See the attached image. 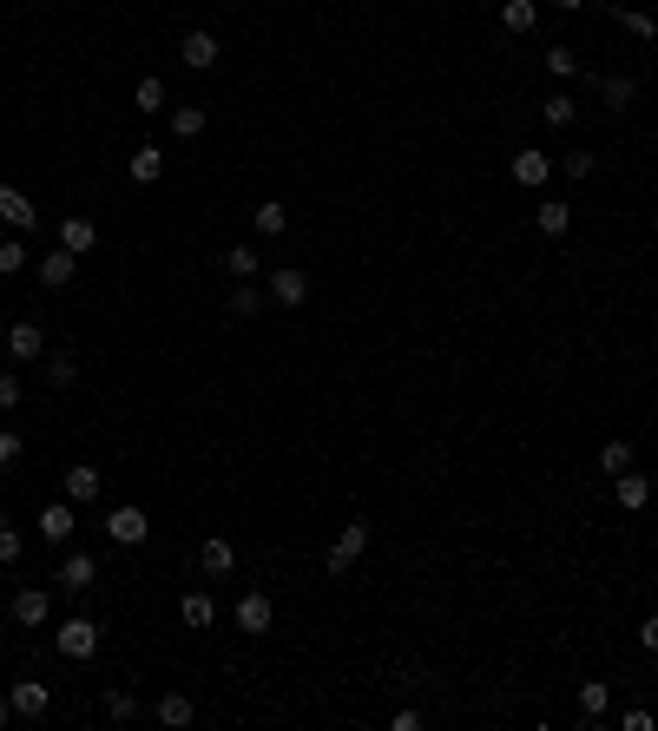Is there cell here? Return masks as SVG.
Returning a JSON list of instances; mask_svg holds the SVG:
<instances>
[{
	"instance_id": "e0dca14e",
	"label": "cell",
	"mask_w": 658,
	"mask_h": 731,
	"mask_svg": "<svg viewBox=\"0 0 658 731\" xmlns=\"http://www.w3.org/2000/svg\"><path fill=\"white\" fill-rule=\"evenodd\" d=\"M93 244H99V224H93V218H60V251L86 257Z\"/></svg>"
},
{
	"instance_id": "4316f807",
	"label": "cell",
	"mask_w": 658,
	"mask_h": 731,
	"mask_svg": "<svg viewBox=\"0 0 658 731\" xmlns=\"http://www.w3.org/2000/svg\"><path fill=\"white\" fill-rule=\"evenodd\" d=\"M251 224H257V238H283V224H290V211H283L277 198H270V205H257V211H251Z\"/></svg>"
},
{
	"instance_id": "cb8c5ba5",
	"label": "cell",
	"mask_w": 658,
	"mask_h": 731,
	"mask_svg": "<svg viewBox=\"0 0 658 731\" xmlns=\"http://www.w3.org/2000/svg\"><path fill=\"white\" fill-rule=\"evenodd\" d=\"M645 501H652V475H632V468H626V475H619V508L639 514Z\"/></svg>"
},
{
	"instance_id": "9c48e42d",
	"label": "cell",
	"mask_w": 658,
	"mask_h": 731,
	"mask_svg": "<svg viewBox=\"0 0 658 731\" xmlns=\"http://www.w3.org/2000/svg\"><path fill=\"white\" fill-rule=\"evenodd\" d=\"M73 271H79V257H73V251H60V244H53V251L40 257V264H33V277H40L47 290H66V284H73Z\"/></svg>"
},
{
	"instance_id": "4fadbf2b",
	"label": "cell",
	"mask_w": 658,
	"mask_h": 731,
	"mask_svg": "<svg viewBox=\"0 0 658 731\" xmlns=\"http://www.w3.org/2000/svg\"><path fill=\"white\" fill-rule=\"evenodd\" d=\"M237 567V547L224 541V534H211V541L198 547V573H211V580H224V573Z\"/></svg>"
},
{
	"instance_id": "2e32d148",
	"label": "cell",
	"mask_w": 658,
	"mask_h": 731,
	"mask_svg": "<svg viewBox=\"0 0 658 731\" xmlns=\"http://www.w3.org/2000/svg\"><path fill=\"white\" fill-rule=\"evenodd\" d=\"M632 99H639V80H632V73L599 80V106H606V112H632Z\"/></svg>"
},
{
	"instance_id": "603a6c76",
	"label": "cell",
	"mask_w": 658,
	"mask_h": 731,
	"mask_svg": "<svg viewBox=\"0 0 658 731\" xmlns=\"http://www.w3.org/2000/svg\"><path fill=\"white\" fill-rule=\"evenodd\" d=\"M152 712H158V725H172V731H178V725H191V718H198V705H191L185 692H165Z\"/></svg>"
},
{
	"instance_id": "1f68e13d",
	"label": "cell",
	"mask_w": 658,
	"mask_h": 731,
	"mask_svg": "<svg viewBox=\"0 0 658 731\" xmlns=\"http://www.w3.org/2000/svg\"><path fill=\"white\" fill-rule=\"evenodd\" d=\"M573 224V205H540V238H566Z\"/></svg>"
},
{
	"instance_id": "30bf717a",
	"label": "cell",
	"mask_w": 658,
	"mask_h": 731,
	"mask_svg": "<svg viewBox=\"0 0 658 731\" xmlns=\"http://www.w3.org/2000/svg\"><path fill=\"white\" fill-rule=\"evenodd\" d=\"M79 534V514H73V501H53L47 514H40V541H53V547H66Z\"/></svg>"
},
{
	"instance_id": "7c38bea8",
	"label": "cell",
	"mask_w": 658,
	"mask_h": 731,
	"mask_svg": "<svg viewBox=\"0 0 658 731\" xmlns=\"http://www.w3.org/2000/svg\"><path fill=\"white\" fill-rule=\"evenodd\" d=\"M99 488H106V475H99L93 461H73V468H66V501H99Z\"/></svg>"
},
{
	"instance_id": "484cf974",
	"label": "cell",
	"mask_w": 658,
	"mask_h": 731,
	"mask_svg": "<svg viewBox=\"0 0 658 731\" xmlns=\"http://www.w3.org/2000/svg\"><path fill=\"white\" fill-rule=\"evenodd\" d=\"M264 303H270V290H257V284H237V290H231V317H237V323H251L257 310H264Z\"/></svg>"
},
{
	"instance_id": "ab89813d",
	"label": "cell",
	"mask_w": 658,
	"mask_h": 731,
	"mask_svg": "<svg viewBox=\"0 0 658 731\" xmlns=\"http://www.w3.org/2000/svg\"><path fill=\"white\" fill-rule=\"evenodd\" d=\"M593 152H566V178H593Z\"/></svg>"
},
{
	"instance_id": "74e56055",
	"label": "cell",
	"mask_w": 658,
	"mask_h": 731,
	"mask_svg": "<svg viewBox=\"0 0 658 731\" xmlns=\"http://www.w3.org/2000/svg\"><path fill=\"white\" fill-rule=\"evenodd\" d=\"M580 712H586V718L606 712V685H580Z\"/></svg>"
},
{
	"instance_id": "f1b7e54d",
	"label": "cell",
	"mask_w": 658,
	"mask_h": 731,
	"mask_svg": "<svg viewBox=\"0 0 658 731\" xmlns=\"http://www.w3.org/2000/svg\"><path fill=\"white\" fill-rule=\"evenodd\" d=\"M172 132L178 139H204V106H172Z\"/></svg>"
},
{
	"instance_id": "7bdbcfd3",
	"label": "cell",
	"mask_w": 658,
	"mask_h": 731,
	"mask_svg": "<svg viewBox=\"0 0 658 731\" xmlns=\"http://www.w3.org/2000/svg\"><path fill=\"white\" fill-rule=\"evenodd\" d=\"M639 646H645V652H652V659H658V613H652V620L639 626Z\"/></svg>"
},
{
	"instance_id": "d4e9b609",
	"label": "cell",
	"mask_w": 658,
	"mask_h": 731,
	"mask_svg": "<svg viewBox=\"0 0 658 731\" xmlns=\"http://www.w3.org/2000/svg\"><path fill=\"white\" fill-rule=\"evenodd\" d=\"M224 271H231V277H237V284H251V277H257V271H264V257H257V251H251V244H231V251H224Z\"/></svg>"
},
{
	"instance_id": "d590c367",
	"label": "cell",
	"mask_w": 658,
	"mask_h": 731,
	"mask_svg": "<svg viewBox=\"0 0 658 731\" xmlns=\"http://www.w3.org/2000/svg\"><path fill=\"white\" fill-rule=\"evenodd\" d=\"M20 547H27V541H20V527L0 521V567H20Z\"/></svg>"
},
{
	"instance_id": "f6af8a7d",
	"label": "cell",
	"mask_w": 658,
	"mask_h": 731,
	"mask_svg": "<svg viewBox=\"0 0 658 731\" xmlns=\"http://www.w3.org/2000/svg\"><path fill=\"white\" fill-rule=\"evenodd\" d=\"M553 7H560V14H580V7H586V0H553Z\"/></svg>"
},
{
	"instance_id": "83f0119b",
	"label": "cell",
	"mask_w": 658,
	"mask_h": 731,
	"mask_svg": "<svg viewBox=\"0 0 658 731\" xmlns=\"http://www.w3.org/2000/svg\"><path fill=\"white\" fill-rule=\"evenodd\" d=\"M178 620H185V626H211V620H218V606H211V593H185V606H178Z\"/></svg>"
},
{
	"instance_id": "277c9868",
	"label": "cell",
	"mask_w": 658,
	"mask_h": 731,
	"mask_svg": "<svg viewBox=\"0 0 658 731\" xmlns=\"http://www.w3.org/2000/svg\"><path fill=\"white\" fill-rule=\"evenodd\" d=\"M7 356H14V363H40V356H47V330L33 317H14L7 323Z\"/></svg>"
},
{
	"instance_id": "8fae6325",
	"label": "cell",
	"mask_w": 658,
	"mask_h": 731,
	"mask_svg": "<svg viewBox=\"0 0 658 731\" xmlns=\"http://www.w3.org/2000/svg\"><path fill=\"white\" fill-rule=\"evenodd\" d=\"M47 613H53V593L47 587H20L14 593V626H47Z\"/></svg>"
},
{
	"instance_id": "836d02e7",
	"label": "cell",
	"mask_w": 658,
	"mask_h": 731,
	"mask_svg": "<svg viewBox=\"0 0 658 731\" xmlns=\"http://www.w3.org/2000/svg\"><path fill=\"white\" fill-rule=\"evenodd\" d=\"M132 106H139V112H172V106H165V80H139Z\"/></svg>"
},
{
	"instance_id": "ac0fdd59",
	"label": "cell",
	"mask_w": 658,
	"mask_h": 731,
	"mask_svg": "<svg viewBox=\"0 0 658 731\" xmlns=\"http://www.w3.org/2000/svg\"><path fill=\"white\" fill-rule=\"evenodd\" d=\"M40 369H47V389H73V382H79V356L73 350H47V356H40Z\"/></svg>"
},
{
	"instance_id": "5b68a950",
	"label": "cell",
	"mask_w": 658,
	"mask_h": 731,
	"mask_svg": "<svg viewBox=\"0 0 658 731\" xmlns=\"http://www.w3.org/2000/svg\"><path fill=\"white\" fill-rule=\"evenodd\" d=\"M264 290H270V303H277V310H297V303L310 297V271H297V264H277Z\"/></svg>"
},
{
	"instance_id": "4dcf8cb0",
	"label": "cell",
	"mask_w": 658,
	"mask_h": 731,
	"mask_svg": "<svg viewBox=\"0 0 658 731\" xmlns=\"http://www.w3.org/2000/svg\"><path fill=\"white\" fill-rule=\"evenodd\" d=\"M632 468V442H606L599 448V475H626Z\"/></svg>"
},
{
	"instance_id": "f546056e",
	"label": "cell",
	"mask_w": 658,
	"mask_h": 731,
	"mask_svg": "<svg viewBox=\"0 0 658 731\" xmlns=\"http://www.w3.org/2000/svg\"><path fill=\"white\" fill-rule=\"evenodd\" d=\"M27 264H33V257H27V244H20V231H14V238L0 244V277H20Z\"/></svg>"
},
{
	"instance_id": "6da1fadb",
	"label": "cell",
	"mask_w": 658,
	"mask_h": 731,
	"mask_svg": "<svg viewBox=\"0 0 658 731\" xmlns=\"http://www.w3.org/2000/svg\"><path fill=\"white\" fill-rule=\"evenodd\" d=\"M53 652H60V659H93V652H99V620H86V613H66L60 633H53Z\"/></svg>"
},
{
	"instance_id": "9a60e30c",
	"label": "cell",
	"mask_w": 658,
	"mask_h": 731,
	"mask_svg": "<svg viewBox=\"0 0 658 731\" xmlns=\"http://www.w3.org/2000/svg\"><path fill=\"white\" fill-rule=\"evenodd\" d=\"M547 178H553V159L540 152V145L514 152V185H547Z\"/></svg>"
},
{
	"instance_id": "5bb4252c",
	"label": "cell",
	"mask_w": 658,
	"mask_h": 731,
	"mask_svg": "<svg viewBox=\"0 0 658 731\" xmlns=\"http://www.w3.org/2000/svg\"><path fill=\"white\" fill-rule=\"evenodd\" d=\"M53 580H60L66 593H86V587L99 580V560H93V554H66V567L53 573Z\"/></svg>"
},
{
	"instance_id": "ee69618b",
	"label": "cell",
	"mask_w": 658,
	"mask_h": 731,
	"mask_svg": "<svg viewBox=\"0 0 658 731\" xmlns=\"http://www.w3.org/2000/svg\"><path fill=\"white\" fill-rule=\"evenodd\" d=\"M14 725V699H7V692H0V731Z\"/></svg>"
},
{
	"instance_id": "44dd1931",
	"label": "cell",
	"mask_w": 658,
	"mask_h": 731,
	"mask_svg": "<svg viewBox=\"0 0 658 731\" xmlns=\"http://www.w3.org/2000/svg\"><path fill=\"white\" fill-rule=\"evenodd\" d=\"M540 119H547L553 132H566L573 119H580V99H573V93H553V99H540Z\"/></svg>"
},
{
	"instance_id": "f35d334b",
	"label": "cell",
	"mask_w": 658,
	"mask_h": 731,
	"mask_svg": "<svg viewBox=\"0 0 658 731\" xmlns=\"http://www.w3.org/2000/svg\"><path fill=\"white\" fill-rule=\"evenodd\" d=\"M0 409H20V376L14 369H0Z\"/></svg>"
},
{
	"instance_id": "ffe728a7",
	"label": "cell",
	"mask_w": 658,
	"mask_h": 731,
	"mask_svg": "<svg viewBox=\"0 0 658 731\" xmlns=\"http://www.w3.org/2000/svg\"><path fill=\"white\" fill-rule=\"evenodd\" d=\"M501 27L507 33H533L540 27V0H501Z\"/></svg>"
},
{
	"instance_id": "60d3db41",
	"label": "cell",
	"mask_w": 658,
	"mask_h": 731,
	"mask_svg": "<svg viewBox=\"0 0 658 731\" xmlns=\"http://www.w3.org/2000/svg\"><path fill=\"white\" fill-rule=\"evenodd\" d=\"M20 461V429H0V468H14Z\"/></svg>"
},
{
	"instance_id": "7402d4cb",
	"label": "cell",
	"mask_w": 658,
	"mask_h": 731,
	"mask_svg": "<svg viewBox=\"0 0 658 731\" xmlns=\"http://www.w3.org/2000/svg\"><path fill=\"white\" fill-rule=\"evenodd\" d=\"M132 178H139V185H158V178H165V145H139V152H132Z\"/></svg>"
},
{
	"instance_id": "b9f144b4",
	"label": "cell",
	"mask_w": 658,
	"mask_h": 731,
	"mask_svg": "<svg viewBox=\"0 0 658 731\" xmlns=\"http://www.w3.org/2000/svg\"><path fill=\"white\" fill-rule=\"evenodd\" d=\"M619 725H626V731H652V725H658V718H652V712H645V705H632V712H626V718H619Z\"/></svg>"
},
{
	"instance_id": "8d00e7d4",
	"label": "cell",
	"mask_w": 658,
	"mask_h": 731,
	"mask_svg": "<svg viewBox=\"0 0 658 731\" xmlns=\"http://www.w3.org/2000/svg\"><path fill=\"white\" fill-rule=\"evenodd\" d=\"M547 73L573 80V73H580V53H573V47H547Z\"/></svg>"
},
{
	"instance_id": "d6986e66",
	"label": "cell",
	"mask_w": 658,
	"mask_h": 731,
	"mask_svg": "<svg viewBox=\"0 0 658 731\" xmlns=\"http://www.w3.org/2000/svg\"><path fill=\"white\" fill-rule=\"evenodd\" d=\"M0 218L14 224V231H33V198L20 185H0Z\"/></svg>"
},
{
	"instance_id": "d6a6232c",
	"label": "cell",
	"mask_w": 658,
	"mask_h": 731,
	"mask_svg": "<svg viewBox=\"0 0 658 731\" xmlns=\"http://www.w3.org/2000/svg\"><path fill=\"white\" fill-rule=\"evenodd\" d=\"M619 27H626V33H639V40H658V20L645 14V7H619Z\"/></svg>"
},
{
	"instance_id": "7a4b0ae2",
	"label": "cell",
	"mask_w": 658,
	"mask_h": 731,
	"mask_svg": "<svg viewBox=\"0 0 658 731\" xmlns=\"http://www.w3.org/2000/svg\"><path fill=\"white\" fill-rule=\"evenodd\" d=\"M369 554V521H349L343 534H336V541H329V554H323V567H329V580H343L349 567H356V560Z\"/></svg>"
},
{
	"instance_id": "52a82bcc",
	"label": "cell",
	"mask_w": 658,
	"mask_h": 731,
	"mask_svg": "<svg viewBox=\"0 0 658 731\" xmlns=\"http://www.w3.org/2000/svg\"><path fill=\"white\" fill-rule=\"evenodd\" d=\"M7 699H14V718H27V725H40V718L53 712V692L40 679H20V685H7Z\"/></svg>"
},
{
	"instance_id": "ba28073f",
	"label": "cell",
	"mask_w": 658,
	"mask_h": 731,
	"mask_svg": "<svg viewBox=\"0 0 658 731\" xmlns=\"http://www.w3.org/2000/svg\"><path fill=\"white\" fill-rule=\"evenodd\" d=\"M277 626V600L270 593H244L237 600V633H270Z\"/></svg>"
},
{
	"instance_id": "8992f818",
	"label": "cell",
	"mask_w": 658,
	"mask_h": 731,
	"mask_svg": "<svg viewBox=\"0 0 658 731\" xmlns=\"http://www.w3.org/2000/svg\"><path fill=\"white\" fill-rule=\"evenodd\" d=\"M145 534H152L145 508H112V514H106V541H112V547H145Z\"/></svg>"
},
{
	"instance_id": "e575fe53",
	"label": "cell",
	"mask_w": 658,
	"mask_h": 731,
	"mask_svg": "<svg viewBox=\"0 0 658 731\" xmlns=\"http://www.w3.org/2000/svg\"><path fill=\"white\" fill-rule=\"evenodd\" d=\"M106 718H119V725H132V718H139V699H132V692H119V685H112V692H106Z\"/></svg>"
},
{
	"instance_id": "3957f363",
	"label": "cell",
	"mask_w": 658,
	"mask_h": 731,
	"mask_svg": "<svg viewBox=\"0 0 658 731\" xmlns=\"http://www.w3.org/2000/svg\"><path fill=\"white\" fill-rule=\"evenodd\" d=\"M178 60H185L191 73H211V66L224 60V47H218V33H211V27H191L185 40H178Z\"/></svg>"
}]
</instances>
